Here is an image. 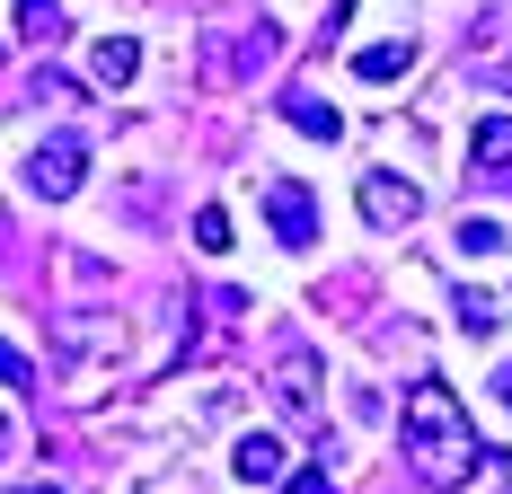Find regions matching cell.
<instances>
[{
    "label": "cell",
    "mask_w": 512,
    "mask_h": 494,
    "mask_svg": "<svg viewBox=\"0 0 512 494\" xmlns=\"http://www.w3.org/2000/svg\"><path fill=\"white\" fill-rule=\"evenodd\" d=\"M415 212H424V195H415V186H398V177H362V221H380V230H407Z\"/></svg>",
    "instance_id": "cell-6"
},
{
    "label": "cell",
    "mask_w": 512,
    "mask_h": 494,
    "mask_svg": "<svg viewBox=\"0 0 512 494\" xmlns=\"http://www.w3.org/2000/svg\"><path fill=\"white\" fill-rule=\"evenodd\" d=\"M495 397H504V415H512V362H504V371H495Z\"/></svg>",
    "instance_id": "cell-18"
},
{
    "label": "cell",
    "mask_w": 512,
    "mask_h": 494,
    "mask_svg": "<svg viewBox=\"0 0 512 494\" xmlns=\"http://www.w3.org/2000/svg\"><path fill=\"white\" fill-rule=\"evenodd\" d=\"M0 459H9V424H0Z\"/></svg>",
    "instance_id": "cell-20"
},
{
    "label": "cell",
    "mask_w": 512,
    "mask_h": 494,
    "mask_svg": "<svg viewBox=\"0 0 512 494\" xmlns=\"http://www.w3.org/2000/svg\"><path fill=\"white\" fill-rule=\"evenodd\" d=\"M18 494H62V486H18Z\"/></svg>",
    "instance_id": "cell-19"
},
{
    "label": "cell",
    "mask_w": 512,
    "mask_h": 494,
    "mask_svg": "<svg viewBox=\"0 0 512 494\" xmlns=\"http://www.w3.org/2000/svg\"><path fill=\"white\" fill-rule=\"evenodd\" d=\"M495 327H504V309L486 292H460V336H495Z\"/></svg>",
    "instance_id": "cell-13"
},
{
    "label": "cell",
    "mask_w": 512,
    "mask_h": 494,
    "mask_svg": "<svg viewBox=\"0 0 512 494\" xmlns=\"http://www.w3.org/2000/svg\"><path fill=\"white\" fill-rule=\"evenodd\" d=\"M274 389H283V406H301V415H309V406H318V353L283 345V353H274Z\"/></svg>",
    "instance_id": "cell-7"
},
{
    "label": "cell",
    "mask_w": 512,
    "mask_h": 494,
    "mask_svg": "<svg viewBox=\"0 0 512 494\" xmlns=\"http://www.w3.org/2000/svg\"><path fill=\"white\" fill-rule=\"evenodd\" d=\"M89 71H98L106 89H124V80H142V45H133V36H98V53H89Z\"/></svg>",
    "instance_id": "cell-9"
},
{
    "label": "cell",
    "mask_w": 512,
    "mask_h": 494,
    "mask_svg": "<svg viewBox=\"0 0 512 494\" xmlns=\"http://www.w3.org/2000/svg\"><path fill=\"white\" fill-rule=\"evenodd\" d=\"M18 27H27L36 45H53V36H62V0H18Z\"/></svg>",
    "instance_id": "cell-12"
},
{
    "label": "cell",
    "mask_w": 512,
    "mask_h": 494,
    "mask_svg": "<svg viewBox=\"0 0 512 494\" xmlns=\"http://www.w3.org/2000/svg\"><path fill=\"white\" fill-rule=\"evenodd\" d=\"M354 71L362 80H398V71H415V36H398V45H362Z\"/></svg>",
    "instance_id": "cell-11"
},
{
    "label": "cell",
    "mask_w": 512,
    "mask_h": 494,
    "mask_svg": "<svg viewBox=\"0 0 512 494\" xmlns=\"http://www.w3.org/2000/svg\"><path fill=\"white\" fill-rule=\"evenodd\" d=\"M292 494H336V486H327V468H301V477H292Z\"/></svg>",
    "instance_id": "cell-17"
},
{
    "label": "cell",
    "mask_w": 512,
    "mask_h": 494,
    "mask_svg": "<svg viewBox=\"0 0 512 494\" xmlns=\"http://www.w3.org/2000/svg\"><path fill=\"white\" fill-rule=\"evenodd\" d=\"M36 106H80V89H71L62 71H36Z\"/></svg>",
    "instance_id": "cell-15"
},
{
    "label": "cell",
    "mask_w": 512,
    "mask_h": 494,
    "mask_svg": "<svg viewBox=\"0 0 512 494\" xmlns=\"http://www.w3.org/2000/svg\"><path fill=\"white\" fill-rule=\"evenodd\" d=\"M265 221L283 247H318V203H309L301 177H265Z\"/></svg>",
    "instance_id": "cell-3"
},
{
    "label": "cell",
    "mask_w": 512,
    "mask_h": 494,
    "mask_svg": "<svg viewBox=\"0 0 512 494\" xmlns=\"http://www.w3.org/2000/svg\"><path fill=\"white\" fill-rule=\"evenodd\" d=\"M283 124H292V133H309V142H336V133H345V115L318 98V89H292V98H283Z\"/></svg>",
    "instance_id": "cell-8"
},
{
    "label": "cell",
    "mask_w": 512,
    "mask_h": 494,
    "mask_svg": "<svg viewBox=\"0 0 512 494\" xmlns=\"http://www.w3.org/2000/svg\"><path fill=\"white\" fill-rule=\"evenodd\" d=\"M398 442H407V459H415L424 486H468V477L495 468V450L477 442V424H468V406L451 397V380H415L407 389V406H398Z\"/></svg>",
    "instance_id": "cell-1"
},
{
    "label": "cell",
    "mask_w": 512,
    "mask_h": 494,
    "mask_svg": "<svg viewBox=\"0 0 512 494\" xmlns=\"http://www.w3.org/2000/svg\"><path fill=\"white\" fill-rule=\"evenodd\" d=\"M80 177H89V133H45L36 159H27V195L62 203V195H80Z\"/></svg>",
    "instance_id": "cell-2"
},
{
    "label": "cell",
    "mask_w": 512,
    "mask_h": 494,
    "mask_svg": "<svg viewBox=\"0 0 512 494\" xmlns=\"http://www.w3.org/2000/svg\"><path fill=\"white\" fill-rule=\"evenodd\" d=\"M230 468H239L248 486H292V450L274 442V433H239V450H230Z\"/></svg>",
    "instance_id": "cell-5"
},
{
    "label": "cell",
    "mask_w": 512,
    "mask_h": 494,
    "mask_svg": "<svg viewBox=\"0 0 512 494\" xmlns=\"http://www.w3.org/2000/svg\"><path fill=\"white\" fill-rule=\"evenodd\" d=\"M451 247H460V256H504V247H512V230L495 221V212H460V230H451Z\"/></svg>",
    "instance_id": "cell-10"
},
{
    "label": "cell",
    "mask_w": 512,
    "mask_h": 494,
    "mask_svg": "<svg viewBox=\"0 0 512 494\" xmlns=\"http://www.w3.org/2000/svg\"><path fill=\"white\" fill-rule=\"evenodd\" d=\"M0 380H9V389H36V362H27L18 345H0Z\"/></svg>",
    "instance_id": "cell-16"
},
{
    "label": "cell",
    "mask_w": 512,
    "mask_h": 494,
    "mask_svg": "<svg viewBox=\"0 0 512 494\" xmlns=\"http://www.w3.org/2000/svg\"><path fill=\"white\" fill-rule=\"evenodd\" d=\"M468 177L512 186V115H477V133H468Z\"/></svg>",
    "instance_id": "cell-4"
},
{
    "label": "cell",
    "mask_w": 512,
    "mask_h": 494,
    "mask_svg": "<svg viewBox=\"0 0 512 494\" xmlns=\"http://www.w3.org/2000/svg\"><path fill=\"white\" fill-rule=\"evenodd\" d=\"M195 247H230V212H221V203L195 212Z\"/></svg>",
    "instance_id": "cell-14"
}]
</instances>
